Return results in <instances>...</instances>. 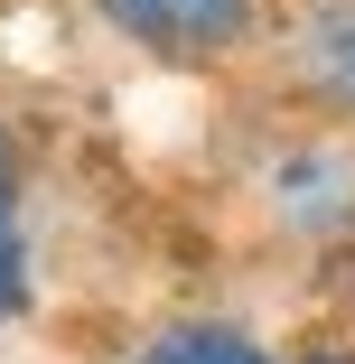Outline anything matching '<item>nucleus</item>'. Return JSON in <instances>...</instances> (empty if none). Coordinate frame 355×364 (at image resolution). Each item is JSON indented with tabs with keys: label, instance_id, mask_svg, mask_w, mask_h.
I'll return each instance as SVG.
<instances>
[{
	"label": "nucleus",
	"instance_id": "1",
	"mask_svg": "<svg viewBox=\"0 0 355 364\" xmlns=\"http://www.w3.org/2000/svg\"><path fill=\"white\" fill-rule=\"evenodd\" d=\"M94 19H112V38H131L140 56L216 65L253 38V0H94Z\"/></svg>",
	"mask_w": 355,
	"mask_h": 364
},
{
	"label": "nucleus",
	"instance_id": "2",
	"mask_svg": "<svg viewBox=\"0 0 355 364\" xmlns=\"http://www.w3.org/2000/svg\"><path fill=\"white\" fill-rule=\"evenodd\" d=\"M271 205L290 215L300 234H346L355 225V159L337 150H290L271 168Z\"/></svg>",
	"mask_w": 355,
	"mask_h": 364
},
{
	"label": "nucleus",
	"instance_id": "3",
	"mask_svg": "<svg viewBox=\"0 0 355 364\" xmlns=\"http://www.w3.org/2000/svg\"><path fill=\"white\" fill-rule=\"evenodd\" d=\"M300 85L327 112H355V0H327L300 19Z\"/></svg>",
	"mask_w": 355,
	"mask_h": 364
},
{
	"label": "nucleus",
	"instance_id": "4",
	"mask_svg": "<svg viewBox=\"0 0 355 364\" xmlns=\"http://www.w3.org/2000/svg\"><path fill=\"white\" fill-rule=\"evenodd\" d=\"M140 364H280L253 327H225V318H187V327H159L140 346Z\"/></svg>",
	"mask_w": 355,
	"mask_h": 364
},
{
	"label": "nucleus",
	"instance_id": "5",
	"mask_svg": "<svg viewBox=\"0 0 355 364\" xmlns=\"http://www.w3.org/2000/svg\"><path fill=\"white\" fill-rule=\"evenodd\" d=\"M28 309V234H19V205H0V318Z\"/></svg>",
	"mask_w": 355,
	"mask_h": 364
},
{
	"label": "nucleus",
	"instance_id": "6",
	"mask_svg": "<svg viewBox=\"0 0 355 364\" xmlns=\"http://www.w3.org/2000/svg\"><path fill=\"white\" fill-rule=\"evenodd\" d=\"M10 178H19V159H10V131H0V205H19V187H10Z\"/></svg>",
	"mask_w": 355,
	"mask_h": 364
},
{
	"label": "nucleus",
	"instance_id": "7",
	"mask_svg": "<svg viewBox=\"0 0 355 364\" xmlns=\"http://www.w3.org/2000/svg\"><path fill=\"white\" fill-rule=\"evenodd\" d=\"M309 364H355V355H309Z\"/></svg>",
	"mask_w": 355,
	"mask_h": 364
}]
</instances>
